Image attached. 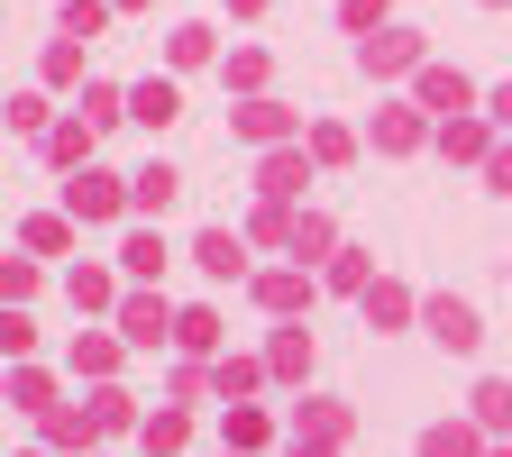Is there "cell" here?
<instances>
[{"mask_svg": "<svg viewBox=\"0 0 512 457\" xmlns=\"http://www.w3.org/2000/svg\"><path fill=\"white\" fill-rule=\"evenodd\" d=\"M430 339L439 348H476V311L467 302H430Z\"/></svg>", "mask_w": 512, "mask_h": 457, "instance_id": "cell-1", "label": "cell"}, {"mask_svg": "<svg viewBox=\"0 0 512 457\" xmlns=\"http://www.w3.org/2000/svg\"><path fill=\"white\" fill-rule=\"evenodd\" d=\"M476 421H485V430L512 421V384H485V394H476Z\"/></svg>", "mask_w": 512, "mask_h": 457, "instance_id": "cell-3", "label": "cell"}, {"mask_svg": "<svg viewBox=\"0 0 512 457\" xmlns=\"http://www.w3.org/2000/svg\"><path fill=\"white\" fill-rule=\"evenodd\" d=\"M128 339H165V302H128Z\"/></svg>", "mask_w": 512, "mask_h": 457, "instance_id": "cell-4", "label": "cell"}, {"mask_svg": "<svg viewBox=\"0 0 512 457\" xmlns=\"http://www.w3.org/2000/svg\"><path fill=\"white\" fill-rule=\"evenodd\" d=\"M430 457H476V430H430Z\"/></svg>", "mask_w": 512, "mask_h": 457, "instance_id": "cell-5", "label": "cell"}, {"mask_svg": "<svg viewBox=\"0 0 512 457\" xmlns=\"http://www.w3.org/2000/svg\"><path fill=\"white\" fill-rule=\"evenodd\" d=\"M202 266H211V275H238V238H229V229L202 238Z\"/></svg>", "mask_w": 512, "mask_h": 457, "instance_id": "cell-2", "label": "cell"}]
</instances>
